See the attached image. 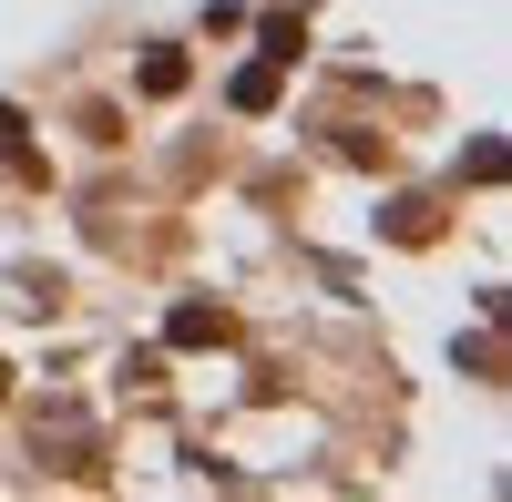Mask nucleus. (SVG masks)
Listing matches in <instances>:
<instances>
[{"instance_id": "nucleus-1", "label": "nucleus", "mask_w": 512, "mask_h": 502, "mask_svg": "<svg viewBox=\"0 0 512 502\" xmlns=\"http://www.w3.org/2000/svg\"><path fill=\"white\" fill-rule=\"evenodd\" d=\"M164 339H175V349H205V339H216V308H175V328H164Z\"/></svg>"}]
</instances>
